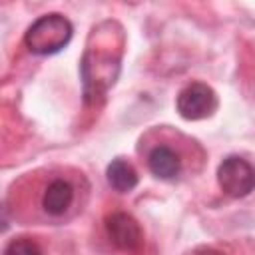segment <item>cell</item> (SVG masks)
<instances>
[{
    "mask_svg": "<svg viewBox=\"0 0 255 255\" xmlns=\"http://www.w3.org/2000/svg\"><path fill=\"white\" fill-rule=\"evenodd\" d=\"M72 24L62 14H44L30 24L24 34L26 48L36 56H50L60 52L72 40Z\"/></svg>",
    "mask_w": 255,
    "mask_h": 255,
    "instance_id": "3957f363",
    "label": "cell"
},
{
    "mask_svg": "<svg viewBox=\"0 0 255 255\" xmlns=\"http://www.w3.org/2000/svg\"><path fill=\"white\" fill-rule=\"evenodd\" d=\"M4 255H44V251L30 237H14L4 247Z\"/></svg>",
    "mask_w": 255,
    "mask_h": 255,
    "instance_id": "9c48e42d",
    "label": "cell"
},
{
    "mask_svg": "<svg viewBox=\"0 0 255 255\" xmlns=\"http://www.w3.org/2000/svg\"><path fill=\"white\" fill-rule=\"evenodd\" d=\"M106 235L112 245L120 251L133 253L143 245V231L137 219L126 211H112L104 219Z\"/></svg>",
    "mask_w": 255,
    "mask_h": 255,
    "instance_id": "52a82bcc",
    "label": "cell"
},
{
    "mask_svg": "<svg viewBox=\"0 0 255 255\" xmlns=\"http://www.w3.org/2000/svg\"><path fill=\"white\" fill-rule=\"evenodd\" d=\"M191 255H225V253L219 251V249H215V247H199Z\"/></svg>",
    "mask_w": 255,
    "mask_h": 255,
    "instance_id": "30bf717a",
    "label": "cell"
},
{
    "mask_svg": "<svg viewBox=\"0 0 255 255\" xmlns=\"http://www.w3.org/2000/svg\"><path fill=\"white\" fill-rule=\"evenodd\" d=\"M139 153H143L149 173L163 181H175L201 167V145L169 128H153L139 141Z\"/></svg>",
    "mask_w": 255,
    "mask_h": 255,
    "instance_id": "7a4b0ae2",
    "label": "cell"
},
{
    "mask_svg": "<svg viewBox=\"0 0 255 255\" xmlns=\"http://www.w3.org/2000/svg\"><path fill=\"white\" fill-rule=\"evenodd\" d=\"M106 177H108L110 187L114 191H118V193H129V191H133L135 185H137V181H139L135 167L128 159H122V157L114 159L108 165Z\"/></svg>",
    "mask_w": 255,
    "mask_h": 255,
    "instance_id": "ba28073f",
    "label": "cell"
},
{
    "mask_svg": "<svg viewBox=\"0 0 255 255\" xmlns=\"http://www.w3.org/2000/svg\"><path fill=\"white\" fill-rule=\"evenodd\" d=\"M120 72V54L104 52L102 48H88L84 60H82V76H84V88L86 98H98L104 96L110 86H114Z\"/></svg>",
    "mask_w": 255,
    "mask_h": 255,
    "instance_id": "277c9868",
    "label": "cell"
},
{
    "mask_svg": "<svg viewBox=\"0 0 255 255\" xmlns=\"http://www.w3.org/2000/svg\"><path fill=\"white\" fill-rule=\"evenodd\" d=\"M88 193L84 173L72 167H44L14 183L8 209L24 223H64L84 209Z\"/></svg>",
    "mask_w": 255,
    "mask_h": 255,
    "instance_id": "6da1fadb",
    "label": "cell"
},
{
    "mask_svg": "<svg viewBox=\"0 0 255 255\" xmlns=\"http://www.w3.org/2000/svg\"><path fill=\"white\" fill-rule=\"evenodd\" d=\"M175 108L183 120H205L217 110V94L203 82H191L177 94Z\"/></svg>",
    "mask_w": 255,
    "mask_h": 255,
    "instance_id": "8992f818",
    "label": "cell"
},
{
    "mask_svg": "<svg viewBox=\"0 0 255 255\" xmlns=\"http://www.w3.org/2000/svg\"><path fill=\"white\" fill-rule=\"evenodd\" d=\"M217 181L225 195L247 197L255 189V167L239 155H227L217 167Z\"/></svg>",
    "mask_w": 255,
    "mask_h": 255,
    "instance_id": "5b68a950",
    "label": "cell"
}]
</instances>
